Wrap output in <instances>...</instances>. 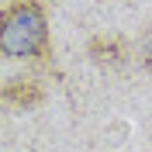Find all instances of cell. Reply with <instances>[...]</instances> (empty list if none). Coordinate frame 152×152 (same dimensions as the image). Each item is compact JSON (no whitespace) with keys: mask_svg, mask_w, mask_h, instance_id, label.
<instances>
[{"mask_svg":"<svg viewBox=\"0 0 152 152\" xmlns=\"http://www.w3.org/2000/svg\"><path fill=\"white\" fill-rule=\"evenodd\" d=\"M0 56L56 69L45 0H7L0 10Z\"/></svg>","mask_w":152,"mask_h":152,"instance_id":"6da1fadb","label":"cell"},{"mask_svg":"<svg viewBox=\"0 0 152 152\" xmlns=\"http://www.w3.org/2000/svg\"><path fill=\"white\" fill-rule=\"evenodd\" d=\"M135 56V45L121 35H94L86 42V59L94 62L97 69H124Z\"/></svg>","mask_w":152,"mask_h":152,"instance_id":"7a4b0ae2","label":"cell"},{"mask_svg":"<svg viewBox=\"0 0 152 152\" xmlns=\"http://www.w3.org/2000/svg\"><path fill=\"white\" fill-rule=\"evenodd\" d=\"M0 97L14 111H35L45 100V86L38 83L35 76H10L7 83H4V90H0Z\"/></svg>","mask_w":152,"mask_h":152,"instance_id":"3957f363","label":"cell"},{"mask_svg":"<svg viewBox=\"0 0 152 152\" xmlns=\"http://www.w3.org/2000/svg\"><path fill=\"white\" fill-rule=\"evenodd\" d=\"M135 52H138V66L142 69H152V24H145L138 42H135Z\"/></svg>","mask_w":152,"mask_h":152,"instance_id":"277c9868","label":"cell"}]
</instances>
